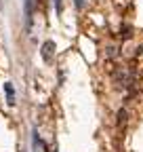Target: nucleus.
I'll return each instance as SVG.
<instances>
[{
    "label": "nucleus",
    "mask_w": 143,
    "mask_h": 152,
    "mask_svg": "<svg viewBox=\"0 0 143 152\" xmlns=\"http://www.w3.org/2000/svg\"><path fill=\"white\" fill-rule=\"evenodd\" d=\"M53 49H55V45H53V42H44V45H42V57H44V61H51Z\"/></svg>",
    "instance_id": "obj_1"
},
{
    "label": "nucleus",
    "mask_w": 143,
    "mask_h": 152,
    "mask_svg": "<svg viewBox=\"0 0 143 152\" xmlns=\"http://www.w3.org/2000/svg\"><path fill=\"white\" fill-rule=\"evenodd\" d=\"M4 93H6V104H15V89H13V85L11 83H6L4 85Z\"/></svg>",
    "instance_id": "obj_2"
},
{
    "label": "nucleus",
    "mask_w": 143,
    "mask_h": 152,
    "mask_svg": "<svg viewBox=\"0 0 143 152\" xmlns=\"http://www.w3.org/2000/svg\"><path fill=\"white\" fill-rule=\"evenodd\" d=\"M30 7H32V0H25V11L30 13Z\"/></svg>",
    "instance_id": "obj_3"
},
{
    "label": "nucleus",
    "mask_w": 143,
    "mask_h": 152,
    "mask_svg": "<svg viewBox=\"0 0 143 152\" xmlns=\"http://www.w3.org/2000/svg\"><path fill=\"white\" fill-rule=\"evenodd\" d=\"M55 7H57V11H61V0H55Z\"/></svg>",
    "instance_id": "obj_4"
}]
</instances>
